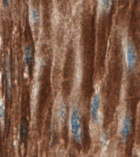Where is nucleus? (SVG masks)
Here are the masks:
<instances>
[{"mask_svg":"<svg viewBox=\"0 0 140 157\" xmlns=\"http://www.w3.org/2000/svg\"><path fill=\"white\" fill-rule=\"evenodd\" d=\"M70 125L71 131L76 142L80 143L82 142V132L81 124V116L79 109H73L70 117Z\"/></svg>","mask_w":140,"mask_h":157,"instance_id":"obj_1","label":"nucleus"},{"mask_svg":"<svg viewBox=\"0 0 140 157\" xmlns=\"http://www.w3.org/2000/svg\"><path fill=\"white\" fill-rule=\"evenodd\" d=\"M127 67L131 73H134L136 69L137 56L134 45L132 43L128 44L125 52Z\"/></svg>","mask_w":140,"mask_h":157,"instance_id":"obj_2","label":"nucleus"},{"mask_svg":"<svg viewBox=\"0 0 140 157\" xmlns=\"http://www.w3.org/2000/svg\"><path fill=\"white\" fill-rule=\"evenodd\" d=\"M100 103V98L99 94L98 93H95L94 95L92 100L91 112L92 119L95 123H98L99 122V108Z\"/></svg>","mask_w":140,"mask_h":157,"instance_id":"obj_3","label":"nucleus"},{"mask_svg":"<svg viewBox=\"0 0 140 157\" xmlns=\"http://www.w3.org/2000/svg\"><path fill=\"white\" fill-rule=\"evenodd\" d=\"M132 128V122L130 115L127 114L125 117L124 124L122 126L121 134L123 143L127 142L128 137L130 135V131Z\"/></svg>","mask_w":140,"mask_h":157,"instance_id":"obj_4","label":"nucleus"},{"mask_svg":"<svg viewBox=\"0 0 140 157\" xmlns=\"http://www.w3.org/2000/svg\"><path fill=\"white\" fill-rule=\"evenodd\" d=\"M6 80L7 90L8 98H10L11 94V77L10 71V63L8 56L5 59Z\"/></svg>","mask_w":140,"mask_h":157,"instance_id":"obj_5","label":"nucleus"},{"mask_svg":"<svg viewBox=\"0 0 140 157\" xmlns=\"http://www.w3.org/2000/svg\"><path fill=\"white\" fill-rule=\"evenodd\" d=\"M25 60L26 63H28L30 62L32 56V50L31 47L29 45L26 46L25 47Z\"/></svg>","mask_w":140,"mask_h":157,"instance_id":"obj_6","label":"nucleus"},{"mask_svg":"<svg viewBox=\"0 0 140 157\" xmlns=\"http://www.w3.org/2000/svg\"><path fill=\"white\" fill-rule=\"evenodd\" d=\"M65 108L64 104H61L59 110V116L61 121H63L65 117Z\"/></svg>","mask_w":140,"mask_h":157,"instance_id":"obj_7","label":"nucleus"},{"mask_svg":"<svg viewBox=\"0 0 140 157\" xmlns=\"http://www.w3.org/2000/svg\"><path fill=\"white\" fill-rule=\"evenodd\" d=\"M20 135L21 139L24 140L27 136V129L25 125L21 124L20 126Z\"/></svg>","mask_w":140,"mask_h":157,"instance_id":"obj_8","label":"nucleus"},{"mask_svg":"<svg viewBox=\"0 0 140 157\" xmlns=\"http://www.w3.org/2000/svg\"><path fill=\"white\" fill-rule=\"evenodd\" d=\"M111 6V2L109 1H104L102 4L103 10L105 12H107L109 10Z\"/></svg>","mask_w":140,"mask_h":157,"instance_id":"obj_9","label":"nucleus"},{"mask_svg":"<svg viewBox=\"0 0 140 157\" xmlns=\"http://www.w3.org/2000/svg\"><path fill=\"white\" fill-rule=\"evenodd\" d=\"M31 17H32V20L34 22H38V18H39V15L37 10L35 9H33L31 12Z\"/></svg>","mask_w":140,"mask_h":157,"instance_id":"obj_10","label":"nucleus"},{"mask_svg":"<svg viewBox=\"0 0 140 157\" xmlns=\"http://www.w3.org/2000/svg\"><path fill=\"white\" fill-rule=\"evenodd\" d=\"M3 115V104L1 101H0V118H1Z\"/></svg>","mask_w":140,"mask_h":157,"instance_id":"obj_11","label":"nucleus"},{"mask_svg":"<svg viewBox=\"0 0 140 157\" xmlns=\"http://www.w3.org/2000/svg\"><path fill=\"white\" fill-rule=\"evenodd\" d=\"M106 133H104L103 136V142L104 144H106L107 142V136Z\"/></svg>","mask_w":140,"mask_h":157,"instance_id":"obj_12","label":"nucleus"},{"mask_svg":"<svg viewBox=\"0 0 140 157\" xmlns=\"http://www.w3.org/2000/svg\"><path fill=\"white\" fill-rule=\"evenodd\" d=\"M8 1H3L5 5V7H8L10 5Z\"/></svg>","mask_w":140,"mask_h":157,"instance_id":"obj_13","label":"nucleus"}]
</instances>
